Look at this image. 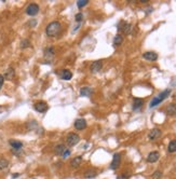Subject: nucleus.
Returning a JSON list of instances; mask_svg holds the SVG:
<instances>
[{
    "instance_id": "10",
    "label": "nucleus",
    "mask_w": 176,
    "mask_h": 179,
    "mask_svg": "<svg viewBox=\"0 0 176 179\" xmlns=\"http://www.w3.org/2000/svg\"><path fill=\"white\" fill-rule=\"evenodd\" d=\"M87 127V122L83 119H78L76 122H75V129L78 131H81Z\"/></svg>"
},
{
    "instance_id": "14",
    "label": "nucleus",
    "mask_w": 176,
    "mask_h": 179,
    "mask_svg": "<svg viewBox=\"0 0 176 179\" xmlns=\"http://www.w3.org/2000/svg\"><path fill=\"white\" fill-rule=\"evenodd\" d=\"M61 78L63 79V80L68 81L73 78V73H70L68 69H63V70L61 71Z\"/></svg>"
},
{
    "instance_id": "26",
    "label": "nucleus",
    "mask_w": 176,
    "mask_h": 179,
    "mask_svg": "<svg viewBox=\"0 0 176 179\" xmlns=\"http://www.w3.org/2000/svg\"><path fill=\"white\" fill-rule=\"evenodd\" d=\"M89 2V0H79V1H77V7L78 8H83L84 6H87Z\"/></svg>"
},
{
    "instance_id": "17",
    "label": "nucleus",
    "mask_w": 176,
    "mask_h": 179,
    "mask_svg": "<svg viewBox=\"0 0 176 179\" xmlns=\"http://www.w3.org/2000/svg\"><path fill=\"white\" fill-rule=\"evenodd\" d=\"M143 104H144V100H143L142 98H134V102H133V109H134V110L139 109V108L143 106Z\"/></svg>"
},
{
    "instance_id": "11",
    "label": "nucleus",
    "mask_w": 176,
    "mask_h": 179,
    "mask_svg": "<svg viewBox=\"0 0 176 179\" xmlns=\"http://www.w3.org/2000/svg\"><path fill=\"white\" fill-rule=\"evenodd\" d=\"M82 164V158L81 156H75L73 160L70 161V166L73 168H78Z\"/></svg>"
},
{
    "instance_id": "31",
    "label": "nucleus",
    "mask_w": 176,
    "mask_h": 179,
    "mask_svg": "<svg viewBox=\"0 0 176 179\" xmlns=\"http://www.w3.org/2000/svg\"><path fill=\"white\" fill-rule=\"evenodd\" d=\"M3 82H4V78L2 75H0V90L2 88V85H3Z\"/></svg>"
},
{
    "instance_id": "32",
    "label": "nucleus",
    "mask_w": 176,
    "mask_h": 179,
    "mask_svg": "<svg viewBox=\"0 0 176 179\" xmlns=\"http://www.w3.org/2000/svg\"><path fill=\"white\" fill-rule=\"evenodd\" d=\"M117 179H127L125 177V176H119V177H117Z\"/></svg>"
},
{
    "instance_id": "6",
    "label": "nucleus",
    "mask_w": 176,
    "mask_h": 179,
    "mask_svg": "<svg viewBox=\"0 0 176 179\" xmlns=\"http://www.w3.org/2000/svg\"><path fill=\"white\" fill-rule=\"evenodd\" d=\"M120 162H121V156H120L119 153H115V154H114V158H112L111 165H110L111 169H116V168H118V166L120 165Z\"/></svg>"
},
{
    "instance_id": "4",
    "label": "nucleus",
    "mask_w": 176,
    "mask_h": 179,
    "mask_svg": "<svg viewBox=\"0 0 176 179\" xmlns=\"http://www.w3.org/2000/svg\"><path fill=\"white\" fill-rule=\"evenodd\" d=\"M118 31H121L123 34H130L131 32V29H132V26H131V24L126 23L124 21H121L120 23L118 24Z\"/></svg>"
},
{
    "instance_id": "25",
    "label": "nucleus",
    "mask_w": 176,
    "mask_h": 179,
    "mask_svg": "<svg viewBox=\"0 0 176 179\" xmlns=\"http://www.w3.org/2000/svg\"><path fill=\"white\" fill-rule=\"evenodd\" d=\"M54 49L53 48H48V49H46V51H44V56L46 57H52L54 56Z\"/></svg>"
},
{
    "instance_id": "13",
    "label": "nucleus",
    "mask_w": 176,
    "mask_h": 179,
    "mask_svg": "<svg viewBox=\"0 0 176 179\" xmlns=\"http://www.w3.org/2000/svg\"><path fill=\"white\" fill-rule=\"evenodd\" d=\"M102 67H103V63L100 61H96L91 65V71L92 73H97L102 69Z\"/></svg>"
},
{
    "instance_id": "22",
    "label": "nucleus",
    "mask_w": 176,
    "mask_h": 179,
    "mask_svg": "<svg viewBox=\"0 0 176 179\" xmlns=\"http://www.w3.org/2000/svg\"><path fill=\"white\" fill-rule=\"evenodd\" d=\"M9 165V161L3 159V158H0V171H2L4 168H7Z\"/></svg>"
},
{
    "instance_id": "3",
    "label": "nucleus",
    "mask_w": 176,
    "mask_h": 179,
    "mask_svg": "<svg viewBox=\"0 0 176 179\" xmlns=\"http://www.w3.org/2000/svg\"><path fill=\"white\" fill-rule=\"evenodd\" d=\"M66 141H67L68 146H76L77 144L80 141V137H79V135H78V134L70 133V134L67 135V137H66Z\"/></svg>"
},
{
    "instance_id": "19",
    "label": "nucleus",
    "mask_w": 176,
    "mask_h": 179,
    "mask_svg": "<svg viewBox=\"0 0 176 179\" xmlns=\"http://www.w3.org/2000/svg\"><path fill=\"white\" fill-rule=\"evenodd\" d=\"M14 77V70L12 68H9L8 70H6V73H4L3 78L7 79V80H11L12 78Z\"/></svg>"
},
{
    "instance_id": "7",
    "label": "nucleus",
    "mask_w": 176,
    "mask_h": 179,
    "mask_svg": "<svg viewBox=\"0 0 176 179\" xmlns=\"http://www.w3.org/2000/svg\"><path fill=\"white\" fill-rule=\"evenodd\" d=\"M159 158H160V153L158 152V151H152V152H150L147 156V162H149V163H155V162H157L159 160Z\"/></svg>"
},
{
    "instance_id": "1",
    "label": "nucleus",
    "mask_w": 176,
    "mask_h": 179,
    "mask_svg": "<svg viewBox=\"0 0 176 179\" xmlns=\"http://www.w3.org/2000/svg\"><path fill=\"white\" fill-rule=\"evenodd\" d=\"M61 23L58 22V21H54V22H51L48 26H46V32L49 37H55L56 35L61 31Z\"/></svg>"
},
{
    "instance_id": "23",
    "label": "nucleus",
    "mask_w": 176,
    "mask_h": 179,
    "mask_svg": "<svg viewBox=\"0 0 176 179\" xmlns=\"http://www.w3.org/2000/svg\"><path fill=\"white\" fill-rule=\"evenodd\" d=\"M168 152H175L176 151V140H172L170 144H168Z\"/></svg>"
},
{
    "instance_id": "15",
    "label": "nucleus",
    "mask_w": 176,
    "mask_h": 179,
    "mask_svg": "<svg viewBox=\"0 0 176 179\" xmlns=\"http://www.w3.org/2000/svg\"><path fill=\"white\" fill-rule=\"evenodd\" d=\"M166 113L168 115H174L176 114V105L175 104H170L168 107H166Z\"/></svg>"
},
{
    "instance_id": "30",
    "label": "nucleus",
    "mask_w": 176,
    "mask_h": 179,
    "mask_svg": "<svg viewBox=\"0 0 176 179\" xmlns=\"http://www.w3.org/2000/svg\"><path fill=\"white\" fill-rule=\"evenodd\" d=\"M75 19H76L77 22H80L81 19H83V14H82V13H78V14H76V17H75Z\"/></svg>"
},
{
    "instance_id": "27",
    "label": "nucleus",
    "mask_w": 176,
    "mask_h": 179,
    "mask_svg": "<svg viewBox=\"0 0 176 179\" xmlns=\"http://www.w3.org/2000/svg\"><path fill=\"white\" fill-rule=\"evenodd\" d=\"M161 175H162V173H161V171H155V174L152 175V179H159L161 177Z\"/></svg>"
},
{
    "instance_id": "18",
    "label": "nucleus",
    "mask_w": 176,
    "mask_h": 179,
    "mask_svg": "<svg viewBox=\"0 0 176 179\" xmlns=\"http://www.w3.org/2000/svg\"><path fill=\"white\" fill-rule=\"evenodd\" d=\"M10 145H11V147L14 150H19V149H22V147H23V144L21 141H17V140H10Z\"/></svg>"
},
{
    "instance_id": "8",
    "label": "nucleus",
    "mask_w": 176,
    "mask_h": 179,
    "mask_svg": "<svg viewBox=\"0 0 176 179\" xmlns=\"http://www.w3.org/2000/svg\"><path fill=\"white\" fill-rule=\"evenodd\" d=\"M35 109L38 112H46L48 110V105L44 102H38L35 104Z\"/></svg>"
},
{
    "instance_id": "20",
    "label": "nucleus",
    "mask_w": 176,
    "mask_h": 179,
    "mask_svg": "<svg viewBox=\"0 0 176 179\" xmlns=\"http://www.w3.org/2000/svg\"><path fill=\"white\" fill-rule=\"evenodd\" d=\"M97 176V173L96 171L94 169H89V171H85V174H84V178H94Z\"/></svg>"
},
{
    "instance_id": "33",
    "label": "nucleus",
    "mask_w": 176,
    "mask_h": 179,
    "mask_svg": "<svg viewBox=\"0 0 176 179\" xmlns=\"http://www.w3.org/2000/svg\"><path fill=\"white\" fill-rule=\"evenodd\" d=\"M16 177H19V174H15V175H13V178H16Z\"/></svg>"
},
{
    "instance_id": "9",
    "label": "nucleus",
    "mask_w": 176,
    "mask_h": 179,
    "mask_svg": "<svg viewBox=\"0 0 176 179\" xmlns=\"http://www.w3.org/2000/svg\"><path fill=\"white\" fill-rule=\"evenodd\" d=\"M160 135H161V131L159 129H153L148 134V138H149L150 140H155L158 137H160Z\"/></svg>"
},
{
    "instance_id": "2",
    "label": "nucleus",
    "mask_w": 176,
    "mask_h": 179,
    "mask_svg": "<svg viewBox=\"0 0 176 179\" xmlns=\"http://www.w3.org/2000/svg\"><path fill=\"white\" fill-rule=\"evenodd\" d=\"M170 93H171V90H165V91H163L162 93H160L159 95L158 96H156L155 98L150 102V105H149V107L150 108H153V107H156V106H158L159 104L160 103H162L163 100H164L166 97H168V95H170Z\"/></svg>"
},
{
    "instance_id": "24",
    "label": "nucleus",
    "mask_w": 176,
    "mask_h": 179,
    "mask_svg": "<svg viewBox=\"0 0 176 179\" xmlns=\"http://www.w3.org/2000/svg\"><path fill=\"white\" fill-rule=\"evenodd\" d=\"M66 150V147H65V145H58L56 147H55V153L56 154H62V153L64 152Z\"/></svg>"
},
{
    "instance_id": "28",
    "label": "nucleus",
    "mask_w": 176,
    "mask_h": 179,
    "mask_svg": "<svg viewBox=\"0 0 176 179\" xmlns=\"http://www.w3.org/2000/svg\"><path fill=\"white\" fill-rule=\"evenodd\" d=\"M22 48H27V46H29V40H26V39H25V40H23V41H22Z\"/></svg>"
},
{
    "instance_id": "16",
    "label": "nucleus",
    "mask_w": 176,
    "mask_h": 179,
    "mask_svg": "<svg viewBox=\"0 0 176 179\" xmlns=\"http://www.w3.org/2000/svg\"><path fill=\"white\" fill-rule=\"evenodd\" d=\"M92 94V90L88 86H83V88H81L80 90V95L81 96H85V97H89V96Z\"/></svg>"
},
{
    "instance_id": "29",
    "label": "nucleus",
    "mask_w": 176,
    "mask_h": 179,
    "mask_svg": "<svg viewBox=\"0 0 176 179\" xmlns=\"http://www.w3.org/2000/svg\"><path fill=\"white\" fill-rule=\"evenodd\" d=\"M69 156H70V150H65L64 152L62 153V156H63L64 159H66V158H68Z\"/></svg>"
},
{
    "instance_id": "21",
    "label": "nucleus",
    "mask_w": 176,
    "mask_h": 179,
    "mask_svg": "<svg viewBox=\"0 0 176 179\" xmlns=\"http://www.w3.org/2000/svg\"><path fill=\"white\" fill-rule=\"evenodd\" d=\"M122 42H123V36L118 34L115 37V39H114V44H115V46H120Z\"/></svg>"
},
{
    "instance_id": "5",
    "label": "nucleus",
    "mask_w": 176,
    "mask_h": 179,
    "mask_svg": "<svg viewBox=\"0 0 176 179\" xmlns=\"http://www.w3.org/2000/svg\"><path fill=\"white\" fill-rule=\"evenodd\" d=\"M38 12H39V6L38 4H36V3L29 4V6L27 7V9H26V13L28 14V15H30V16L36 15Z\"/></svg>"
},
{
    "instance_id": "12",
    "label": "nucleus",
    "mask_w": 176,
    "mask_h": 179,
    "mask_svg": "<svg viewBox=\"0 0 176 179\" xmlns=\"http://www.w3.org/2000/svg\"><path fill=\"white\" fill-rule=\"evenodd\" d=\"M143 57L145 58V59H147V61H156L158 58V54L155 53V52H146V53H144V55H143Z\"/></svg>"
}]
</instances>
